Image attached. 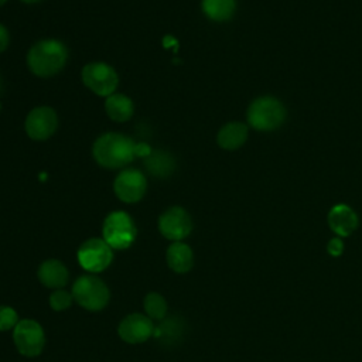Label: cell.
I'll use <instances>...</instances> for the list:
<instances>
[{"label": "cell", "instance_id": "6da1fadb", "mask_svg": "<svg viewBox=\"0 0 362 362\" xmlns=\"http://www.w3.org/2000/svg\"><path fill=\"white\" fill-rule=\"evenodd\" d=\"M92 154L100 167L116 170L133 161L137 156V144L124 134L105 133L95 140Z\"/></svg>", "mask_w": 362, "mask_h": 362}, {"label": "cell", "instance_id": "7a4b0ae2", "mask_svg": "<svg viewBox=\"0 0 362 362\" xmlns=\"http://www.w3.org/2000/svg\"><path fill=\"white\" fill-rule=\"evenodd\" d=\"M68 61V48L55 38L37 41L27 54V65L30 71L40 78L57 75Z\"/></svg>", "mask_w": 362, "mask_h": 362}, {"label": "cell", "instance_id": "3957f363", "mask_svg": "<svg viewBox=\"0 0 362 362\" xmlns=\"http://www.w3.org/2000/svg\"><path fill=\"white\" fill-rule=\"evenodd\" d=\"M102 235L112 249L124 250L133 245L137 236V228L127 212L113 211L103 221Z\"/></svg>", "mask_w": 362, "mask_h": 362}, {"label": "cell", "instance_id": "277c9868", "mask_svg": "<svg viewBox=\"0 0 362 362\" xmlns=\"http://www.w3.org/2000/svg\"><path fill=\"white\" fill-rule=\"evenodd\" d=\"M72 297L82 308L99 311L107 305L110 293L102 279L95 274H83L75 280Z\"/></svg>", "mask_w": 362, "mask_h": 362}, {"label": "cell", "instance_id": "5b68a950", "mask_svg": "<svg viewBox=\"0 0 362 362\" xmlns=\"http://www.w3.org/2000/svg\"><path fill=\"white\" fill-rule=\"evenodd\" d=\"M286 119V109L280 100L263 96L253 100L247 109V122L256 130H274Z\"/></svg>", "mask_w": 362, "mask_h": 362}, {"label": "cell", "instance_id": "8992f818", "mask_svg": "<svg viewBox=\"0 0 362 362\" xmlns=\"http://www.w3.org/2000/svg\"><path fill=\"white\" fill-rule=\"evenodd\" d=\"M82 83L98 96H110L119 85V75L113 66L96 61L86 64L81 71Z\"/></svg>", "mask_w": 362, "mask_h": 362}, {"label": "cell", "instance_id": "52a82bcc", "mask_svg": "<svg viewBox=\"0 0 362 362\" xmlns=\"http://www.w3.org/2000/svg\"><path fill=\"white\" fill-rule=\"evenodd\" d=\"M13 341L21 355L33 358L42 352L45 345V334L40 322L25 318L20 320L13 328Z\"/></svg>", "mask_w": 362, "mask_h": 362}, {"label": "cell", "instance_id": "ba28073f", "mask_svg": "<svg viewBox=\"0 0 362 362\" xmlns=\"http://www.w3.org/2000/svg\"><path fill=\"white\" fill-rule=\"evenodd\" d=\"M76 257L83 270L95 274L103 272L112 263L113 249L103 238H90L79 246Z\"/></svg>", "mask_w": 362, "mask_h": 362}, {"label": "cell", "instance_id": "9c48e42d", "mask_svg": "<svg viewBox=\"0 0 362 362\" xmlns=\"http://www.w3.org/2000/svg\"><path fill=\"white\" fill-rule=\"evenodd\" d=\"M160 233L173 242H180L192 230V219L181 206H170L158 218Z\"/></svg>", "mask_w": 362, "mask_h": 362}, {"label": "cell", "instance_id": "30bf717a", "mask_svg": "<svg viewBox=\"0 0 362 362\" xmlns=\"http://www.w3.org/2000/svg\"><path fill=\"white\" fill-rule=\"evenodd\" d=\"M58 127V116L49 106H37L25 117L24 129L30 139L42 141L51 137Z\"/></svg>", "mask_w": 362, "mask_h": 362}, {"label": "cell", "instance_id": "8fae6325", "mask_svg": "<svg viewBox=\"0 0 362 362\" xmlns=\"http://www.w3.org/2000/svg\"><path fill=\"white\" fill-rule=\"evenodd\" d=\"M147 189V180L141 171L136 168H126L113 181V191L116 197L126 204L140 201Z\"/></svg>", "mask_w": 362, "mask_h": 362}, {"label": "cell", "instance_id": "7c38bea8", "mask_svg": "<svg viewBox=\"0 0 362 362\" xmlns=\"http://www.w3.org/2000/svg\"><path fill=\"white\" fill-rule=\"evenodd\" d=\"M154 328L156 327L151 318L140 313H133L120 321L117 332L119 337L127 344H141L153 337Z\"/></svg>", "mask_w": 362, "mask_h": 362}, {"label": "cell", "instance_id": "4fadbf2b", "mask_svg": "<svg viewBox=\"0 0 362 362\" xmlns=\"http://www.w3.org/2000/svg\"><path fill=\"white\" fill-rule=\"evenodd\" d=\"M328 225L338 236H348L356 229L358 216L351 206L338 204L328 212Z\"/></svg>", "mask_w": 362, "mask_h": 362}, {"label": "cell", "instance_id": "5bb4252c", "mask_svg": "<svg viewBox=\"0 0 362 362\" xmlns=\"http://www.w3.org/2000/svg\"><path fill=\"white\" fill-rule=\"evenodd\" d=\"M38 279L45 287L58 290L68 283L69 273L62 262L57 259H48L40 264Z\"/></svg>", "mask_w": 362, "mask_h": 362}, {"label": "cell", "instance_id": "9a60e30c", "mask_svg": "<svg viewBox=\"0 0 362 362\" xmlns=\"http://www.w3.org/2000/svg\"><path fill=\"white\" fill-rule=\"evenodd\" d=\"M167 264L175 273H187L194 264V253L184 242H173L165 253Z\"/></svg>", "mask_w": 362, "mask_h": 362}, {"label": "cell", "instance_id": "2e32d148", "mask_svg": "<svg viewBox=\"0 0 362 362\" xmlns=\"http://www.w3.org/2000/svg\"><path fill=\"white\" fill-rule=\"evenodd\" d=\"M105 110L113 122L122 123L127 122L133 116L134 105L133 100L124 93H112L105 100Z\"/></svg>", "mask_w": 362, "mask_h": 362}, {"label": "cell", "instance_id": "e0dca14e", "mask_svg": "<svg viewBox=\"0 0 362 362\" xmlns=\"http://www.w3.org/2000/svg\"><path fill=\"white\" fill-rule=\"evenodd\" d=\"M247 139V126L240 122H232L221 127L216 136L218 144L225 150L239 148Z\"/></svg>", "mask_w": 362, "mask_h": 362}, {"label": "cell", "instance_id": "ac0fdd59", "mask_svg": "<svg viewBox=\"0 0 362 362\" xmlns=\"http://www.w3.org/2000/svg\"><path fill=\"white\" fill-rule=\"evenodd\" d=\"M204 14L214 21L229 20L236 8L235 0H202L201 3Z\"/></svg>", "mask_w": 362, "mask_h": 362}, {"label": "cell", "instance_id": "d6986e66", "mask_svg": "<svg viewBox=\"0 0 362 362\" xmlns=\"http://www.w3.org/2000/svg\"><path fill=\"white\" fill-rule=\"evenodd\" d=\"M144 164L151 174H156V177H167L174 168V161L171 156L163 151L150 153Z\"/></svg>", "mask_w": 362, "mask_h": 362}, {"label": "cell", "instance_id": "ffe728a7", "mask_svg": "<svg viewBox=\"0 0 362 362\" xmlns=\"http://www.w3.org/2000/svg\"><path fill=\"white\" fill-rule=\"evenodd\" d=\"M144 310L148 318L156 321H163L167 315V301L165 298L156 291L148 293L144 297Z\"/></svg>", "mask_w": 362, "mask_h": 362}, {"label": "cell", "instance_id": "44dd1931", "mask_svg": "<svg viewBox=\"0 0 362 362\" xmlns=\"http://www.w3.org/2000/svg\"><path fill=\"white\" fill-rule=\"evenodd\" d=\"M72 300H74L72 294H69L68 291L61 290V288L51 293V296L48 298L51 308L55 311H62V310L69 308V305L72 304Z\"/></svg>", "mask_w": 362, "mask_h": 362}, {"label": "cell", "instance_id": "7402d4cb", "mask_svg": "<svg viewBox=\"0 0 362 362\" xmlns=\"http://www.w3.org/2000/svg\"><path fill=\"white\" fill-rule=\"evenodd\" d=\"M18 314L8 305H0V331L13 329L18 322Z\"/></svg>", "mask_w": 362, "mask_h": 362}, {"label": "cell", "instance_id": "603a6c76", "mask_svg": "<svg viewBox=\"0 0 362 362\" xmlns=\"http://www.w3.org/2000/svg\"><path fill=\"white\" fill-rule=\"evenodd\" d=\"M327 249H328V253L332 255V256H339L344 250V243L339 238H332L328 245H327Z\"/></svg>", "mask_w": 362, "mask_h": 362}, {"label": "cell", "instance_id": "cb8c5ba5", "mask_svg": "<svg viewBox=\"0 0 362 362\" xmlns=\"http://www.w3.org/2000/svg\"><path fill=\"white\" fill-rule=\"evenodd\" d=\"M8 42H10V34L7 28L3 24H0V52L6 51V48L8 47Z\"/></svg>", "mask_w": 362, "mask_h": 362}, {"label": "cell", "instance_id": "d4e9b609", "mask_svg": "<svg viewBox=\"0 0 362 362\" xmlns=\"http://www.w3.org/2000/svg\"><path fill=\"white\" fill-rule=\"evenodd\" d=\"M23 3H27V4H34V3H38L41 0H21Z\"/></svg>", "mask_w": 362, "mask_h": 362}, {"label": "cell", "instance_id": "484cf974", "mask_svg": "<svg viewBox=\"0 0 362 362\" xmlns=\"http://www.w3.org/2000/svg\"><path fill=\"white\" fill-rule=\"evenodd\" d=\"M6 1H7V0H0V6H3Z\"/></svg>", "mask_w": 362, "mask_h": 362}]
</instances>
